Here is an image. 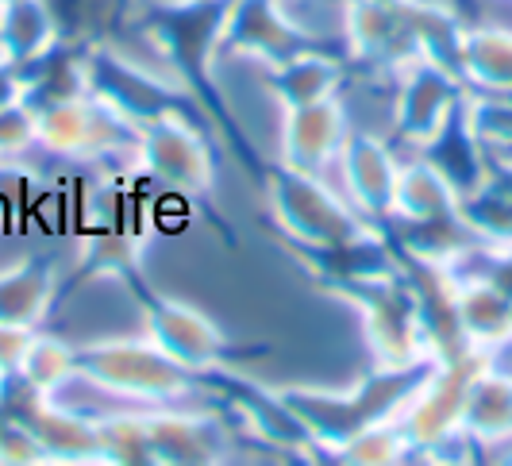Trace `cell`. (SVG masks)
Instances as JSON below:
<instances>
[{
    "label": "cell",
    "mask_w": 512,
    "mask_h": 466,
    "mask_svg": "<svg viewBox=\"0 0 512 466\" xmlns=\"http://www.w3.org/2000/svg\"><path fill=\"white\" fill-rule=\"evenodd\" d=\"M455 112H459V81L451 78V70L439 58L412 62L397 97V131L416 147H428Z\"/></svg>",
    "instance_id": "4"
},
{
    "label": "cell",
    "mask_w": 512,
    "mask_h": 466,
    "mask_svg": "<svg viewBox=\"0 0 512 466\" xmlns=\"http://www.w3.org/2000/svg\"><path fill=\"white\" fill-rule=\"evenodd\" d=\"M486 359H489V366H493V370H501V374H509V378H512V332H509V336H501L497 343H489Z\"/></svg>",
    "instance_id": "25"
},
{
    "label": "cell",
    "mask_w": 512,
    "mask_h": 466,
    "mask_svg": "<svg viewBox=\"0 0 512 466\" xmlns=\"http://www.w3.org/2000/svg\"><path fill=\"white\" fill-rule=\"evenodd\" d=\"M143 440H147V459L162 463H208L224 455L220 428L201 416H147Z\"/></svg>",
    "instance_id": "10"
},
{
    "label": "cell",
    "mask_w": 512,
    "mask_h": 466,
    "mask_svg": "<svg viewBox=\"0 0 512 466\" xmlns=\"http://www.w3.org/2000/svg\"><path fill=\"white\" fill-rule=\"evenodd\" d=\"M193 4H201V0H193Z\"/></svg>",
    "instance_id": "28"
},
{
    "label": "cell",
    "mask_w": 512,
    "mask_h": 466,
    "mask_svg": "<svg viewBox=\"0 0 512 466\" xmlns=\"http://www.w3.org/2000/svg\"><path fill=\"white\" fill-rule=\"evenodd\" d=\"M54 43V16L47 0H8L0 4V62L24 66L39 62Z\"/></svg>",
    "instance_id": "16"
},
{
    "label": "cell",
    "mask_w": 512,
    "mask_h": 466,
    "mask_svg": "<svg viewBox=\"0 0 512 466\" xmlns=\"http://www.w3.org/2000/svg\"><path fill=\"white\" fill-rule=\"evenodd\" d=\"M509 251H512V243H509Z\"/></svg>",
    "instance_id": "29"
},
{
    "label": "cell",
    "mask_w": 512,
    "mask_h": 466,
    "mask_svg": "<svg viewBox=\"0 0 512 466\" xmlns=\"http://www.w3.org/2000/svg\"><path fill=\"white\" fill-rule=\"evenodd\" d=\"M77 374L101 382L112 393L170 401L189 389V370L178 366L154 339H116L77 351Z\"/></svg>",
    "instance_id": "1"
},
{
    "label": "cell",
    "mask_w": 512,
    "mask_h": 466,
    "mask_svg": "<svg viewBox=\"0 0 512 466\" xmlns=\"http://www.w3.org/2000/svg\"><path fill=\"white\" fill-rule=\"evenodd\" d=\"M47 447L39 440V432H27V428H0V459H43Z\"/></svg>",
    "instance_id": "24"
},
{
    "label": "cell",
    "mask_w": 512,
    "mask_h": 466,
    "mask_svg": "<svg viewBox=\"0 0 512 466\" xmlns=\"http://www.w3.org/2000/svg\"><path fill=\"white\" fill-rule=\"evenodd\" d=\"M266 81L282 97L285 108H301V104H316L335 97V89L343 81V66L335 58H328V54L293 51L282 62H270Z\"/></svg>",
    "instance_id": "14"
},
{
    "label": "cell",
    "mask_w": 512,
    "mask_h": 466,
    "mask_svg": "<svg viewBox=\"0 0 512 466\" xmlns=\"http://www.w3.org/2000/svg\"><path fill=\"white\" fill-rule=\"evenodd\" d=\"M466 386H470V374H459V370H439L428 382H420L416 397H412L409 424H405L409 440L439 443L447 440V436H455L462 420Z\"/></svg>",
    "instance_id": "9"
},
{
    "label": "cell",
    "mask_w": 512,
    "mask_h": 466,
    "mask_svg": "<svg viewBox=\"0 0 512 466\" xmlns=\"http://www.w3.org/2000/svg\"><path fill=\"white\" fill-rule=\"evenodd\" d=\"M343 143H347V112L335 97L301 104V108H285L282 155L289 170L316 174L320 166L339 158Z\"/></svg>",
    "instance_id": "5"
},
{
    "label": "cell",
    "mask_w": 512,
    "mask_h": 466,
    "mask_svg": "<svg viewBox=\"0 0 512 466\" xmlns=\"http://www.w3.org/2000/svg\"><path fill=\"white\" fill-rule=\"evenodd\" d=\"M397 4L393 0H351L347 4V31H351V43L355 54L362 58H378L393 47L401 20H397Z\"/></svg>",
    "instance_id": "20"
},
{
    "label": "cell",
    "mask_w": 512,
    "mask_h": 466,
    "mask_svg": "<svg viewBox=\"0 0 512 466\" xmlns=\"http://www.w3.org/2000/svg\"><path fill=\"white\" fill-rule=\"evenodd\" d=\"M462 70L489 93H512V31L478 27L459 39Z\"/></svg>",
    "instance_id": "18"
},
{
    "label": "cell",
    "mask_w": 512,
    "mask_h": 466,
    "mask_svg": "<svg viewBox=\"0 0 512 466\" xmlns=\"http://www.w3.org/2000/svg\"><path fill=\"white\" fill-rule=\"evenodd\" d=\"M220 43L231 54H251L266 66L301 51V35L289 24L282 0H235L220 27Z\"/></svg>",
    "instance_id": "6"
},
{
    "label": "cell",
    "mask_w": 512,
    "mask_h": 466,
    "mask_svg": "<svg viewBox=\"0 0 512 466\" xmlns=\"http://www.w3.org/2000/svg\"><path fill=\"white\" fill-rule=\"evenodd\" d=\"M343 178L351 185L355 201L362 205V212H389L393 201V185H397V162L389 155L382 139L374 135H347L343 143Z\"/></svg>",
    "instance_id": "11"
},
{
    "label": "cell",
    "mask_w": 512,
    "mask_h": 466,
    "mask_svg": "<svg viewBox=\"0 0 512 466\" xmlns=\"http://www.w3.org/2000/svg\"><path fill=\"white\" fill-rule=\"evenodd\" d=\"M0 4H8V0H0Z\"/></svg>",
    "instance_id": "27"
},
{
    "label": "cell",
    "mask_w": 512,
    "mask_h": 466,
    "mask_svg": "<svg viewBox=\"0 0 512 466\" xmlns=\"http://www.w3.org/2000/svg\"><path fill=\"white\" fill-rule=\"evenodd\" d=\"M393 4L412 12H451V0H393Z\"/></svg>",
    "instance_id": "26"
},
{
    "label": "cell",
    "mask_w": 512,
    "mask_h": 466,
    "mask_svg": "<svg viewBox=\"0 0 512 466\" xmlns=\"http://www.w3.org/2000/svg\"><path fill=\"white\" fill-rule=\"evenodd\" d=\"M54 297V278L47 266L24 262L0 274V324L4 328H31L43 320Z\"/></svg>",
    "instance_id": "17"
},
{
    "label": "cell",
    "mask_w": 512,
    "mask_h": 466,
    "mask_svg": "<svg viewBox=\"0 0 512 466\" xmlns=\"http://www.w3.org/2000/svg\"><path fill=\"white\" fill-rule=\"evenodd\" d=\"M455 205H459L455 185L447 182L432 162H412L405 170H397L389 212L405 216L412 224H436V220L455 216Z\"/></svg>",
    "instance_id": "15"
},
{
    "label": "cell",
    "mask_w": 512,
    "mask_h": 466,
    "mask_svg": "<svg viewBox=\"0 0 512 466\" xmlns=\"http://www.w3.org/2000/svg\"><path fill=\"white\" fill-rule=\"evenodd\" d=\"M451 309H455L459 332L478 347H489L512 332V297L482 274L462 278Z\"/></svg>",
    "instance_id": "13"
},
{
    "label": "cell",
    "mask_w": 512,
    "mask_h": 466,
    "mask_svg": "<svg viewBox=\"0 0 512 466\" xmlns=\"http://www.w3.org/2000/svg\"><path fill=\"white\" fill-rule=\"evenodd\" d=\"M139 158L147 162L154 182L170 185L178 193H197L212 182V158L201 131L174 116L170 108L139 124Z\"/></svg>",
    "instance_id": "3"
},
{
    "label": "cell",
    "mask_w": 512,
    "mask_h": 466,
    "mask_svg": "<svg viewBox=\"0 0 512 466\" xmlns=\"http://www.w3.org/2000/svg\"><path fill=\"white\" fill-rule=\"evenodd\" d=\"M459 432L474 436L482 443H497L512 436V378L482 366L478 374H470L466 401H462Z\"/></svg>",
    "instance_id": "12"
},
{
    "label": "cell",
    "mask_w": 512,
    "mask_h": 466,
    "mask_svg": "<svg viewBox=\"0 0 512 466\" xmlns=\"http://www.w3.org/2000/svg\"><path fill=\"white\" fill-rule=\"evenodd\" d=\"M147 328L151 339L174 359L185 366L189 374L197 370H212L224 355V336L220 328L208 320L205 312H197L193 305L181 301H154L147 312Z\"/></svg>",
    "instance_id": "7"
},
{
    "label": "cell",
    "mask_w": 512,
    "mask_h": 466,
    "mask_svg": "<svg viewBox=\"0 0 512 466\" xmlns=\"http://www.w3.org/2000/svg\"><path fill=\"white\" fill-rule=\"evenodd\" d=\"M270 205H274V216L285 232L312 251L335 247V243L355 239L362 232L359 220L312 174H301V170H285L270 182Z\"/></svg>",
    "instance_id": "2"
},
{
    "label": "cell",
    "mask_w": 512,
    "mask_h": 466,
    "mask_svg": "<svg viewBox=\"0 0 512 466\" xmlns=\"http://www.w3.org/2000/svg\"><path fill=\"white\" fill-rule=\"evenodd\" d=\"M470 224L486 235L489 243H512V197L486 193V185L478 193H470Z\"/></svg>",
    "instance_id": "22"
},
{
    "label": "cell",
    "mask_w": 512,
    "mask_h": 466,
    "mask_svg": "<svg viewBox=\"0 0 512 466\" xmlns=\"http://www.w3.org/2000/svg\"><path fill=\"white\" fill-rule=\"evenodd\" d=\"M409 447H412L409 432H401V428H393V424H378V420H374V424L359 428L343 451H347V459H359V463H397Z\"/></svg>",
    "instance_id": "21"
},
{
    "label": "cell",
    "mask_w": 512,
    "mask_h": 466,
    "mask_svg": "<svg viewBox=\"0 0 512 466\" xmlns=\"http://www.w3.org/2000/svg\"><path fill=\"white\" fill-rule=\"evenodd\" d=\"M35 139L58 155H89L112 143V120L85 97H58L35 112Z\"/></svg>",
    "instance_id": "8"
},
{
    "label": "cell",
    "mask_w": 512,
    "mask_h": 466,
    "mask_svg": "<svg viewBox=\"0 0 512 466\" xmlns=\"http://www.w3.org/2000/svg\"><path fill=\"white\" fill-rule=\"evenodd\" d=\"M16 370L39 393H54L58 386H66L70 378H77V351L54 336H27V347L24 355H20V363H16Z\"/></svg>",
    "instance_id": "19"
},
{
    "label": "cell",
    "mask_w": 512,
    "mask_h": 466,
    "mask_svg": "<svg viewBox=\"0 0 512 466\" xmlns=\"http://www.w3.org/2000/svg\"><path fill=\"white\" fill-rule=\"evenodd\" d=\"M27 143H35V112H27L20 101L0 104V155H12Z\"/></svg>",
    "instance_id": "23"
}]
</instances>
